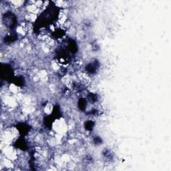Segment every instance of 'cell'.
Wrapping results in <instances>:
<instances>
[{"instance_id":"cell-4","label":"cell","mask_w":171,"mask_h":171,"mask_svg":"<svg viewBox=\"0 0 171 171\" xmlns=\"http://www.w3.org/2000/svg\"><path fill=\"white\" fill-rule=\"evenodd\" d=\"M96 66V62H95L94 63H90L87 66V68H86V70H87V71L89 73H95L97 69Z\"/></svg>"},{"instance_id":"cell-6","label":"cell","mask_w":171,"mask_h":171,"mask_svg":"<svg viewBox=\"0 0 171 171\" xmlns=\"http://www.w3.org/2000/svg\"><path fill=\"white\" fill-rule=\"evenodd\" d=\"M16 146H17V147L22 149V150H25V149L27 148L26 143L25 142V141H24V140L20 139L19 140H18V142H16Z\"/></svg>"},{"instance_id":"cell-8","label":"cell","mask_w":171,"mask_h":171,"mask_svg":"<svg viewBox=\"0 0 171 171\" xmlns=\"http://www.w3.org/2000/svg\"><path fill=\"white\" fill-rule=\"evenodd\" d=\"M94 126V122H92V121H88V122H86L85 124L86 129L87 130H89V131H90V130H92Z\"/></svg>"},{"instance_id":"cell-5","label":"cell","mask_w":171,"mask_h":171,"mask_svg":"<svg viewBox=\"0 0 171 171\" xmlns=\"http://www.w3.org/2000/svg\"><path fill=\"white\" fill-rule=\"evenodd\" d=\"M68 48L72 52L75 53L77 50V46H76V44L74 40H70L68 42Z\"/></svg>"},{"instance_id":"cell-2","label":"cell","mask_w":171,"mask_h":171,"mask_svg":"<svg viewBox=\"0 0 171 171\" xmlns=\"http://www.w3.org/2000/svg\"><path fill=\"white\" fill-rule=\"evenodd\" d=\"M2 76H4L6 80H11L13 76V72L10 66L5 65L3 67L2 66Z\"/></svg>"},{"instance_id":"cell-1","label":"cell","mask_w":171,"mask_h":171,"mask_svg":"<svg viewBox=\"0 0 171 171\" xmlns=\"http://www.w3.org/2000/svg\"><path fill=\"white\" fill-rule=\"evenodd\" d=\"M59 9L54 5H51L38 18L35 24V28L39 29L52 23L58 16Z\"/></svg>"},{"instance_id":"cell-9","label":"cell","mask_w":171,"mask_h":171,"mask_svg":"<svg viewBox=\"0 0 171 171\" xmlns=\"http://www.w3.org/2000/svg\"><path fill=\"white\" fill-rule=\"evenodd\" d=\"M15 83L18 86H20L23 85V84H24V80L22 79V78L19 77V78H16V80H15Z\"/></svg>"},{"instance_id":"cell-3","label":"cell","mask_w":171,"mask_h":171,"mask_svg":"<svg viewBox=\"0 0 171 171\" xmlns=\"http://www.w3.org/2000/svg\"><path fill=\"white\" fill-rule=\"evenodd\" d=\"M18 130L20 132L21 134H26L28 132L30 128H29L28 126L26 125V124H20L19 126H18Z\"/></svg>"},{"instance_id":"cell-10","label":"cell","mask_w":171,"mask_h":171,"mask_svg":"<svg viewBox=\"0 0 171 171\" xmlns=\"http://www.w3.org/2000/svg\"><path fill=\"white\" fill-rule=\"evenodd\" d=\"M89 98H90V101L92 100V102H94L96 101V100H97V97L96 95H93V94H90V96H89Z\"/></svg>"},{"instance_id":"cell-7","label":"cell","mask_w":171,"mask_h":171,"mask_svg":"<svg viewBox=\"0 0 171 171\" xmlns=\"http://www.w3.org/2000/svg\"><path fill=\"white\" fill-rule=\"evenodd\" d=\"M86 104H87L86 100L84 99V98H82V99L79 100L78 105H79L80 109L82 110H84V109L86 108Z\"/></svg>"}]
</instances>
